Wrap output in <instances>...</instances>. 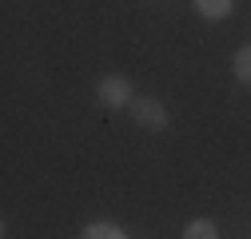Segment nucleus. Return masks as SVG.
Instances as JSON below:
<instances>
[{
    "instance_id": "1",
    "label": "nucleus",
    "mask_w": 251,
    "mask_h": 239,
    "mask_svg": "<svg viewBox=\"0 0 251 239\" xmlns=\"http://www.w3.org/2000/svg\"><path fill=\"white\" fill-rule=\"evenodd\" d=\"M128 112H132V120H136L144 132H164L168 128V108L155 100V96H136L128 104Z\"/></svg>"
},
{
    "instance_id": "2",
    "label": "nucleus",
    "mask_w": 251,
    "mask_h": 239,
    "mask_svg": "<svg viewBox=\"0 0 251 239\" xmlns=\"http://www.w3.org/2000/svg\"><path fill=\"white\" fill-rule=\"evenodd\" d=\"M96 96H100L104 108H128V104L136 100V96H132V80L120 76V72H112V76H104V80L96 84Z\"/></svg>"
},
{
    "instance_id": "3",
    "label": "nucleus",
    "mask_w": 251,
    "mask_h": 239,
    "mask_svg": "<svg viewBox=\"0 0 251 239\" xmlns=\"http://www.w3.org/2000/svg\"><path fill=\"white\" fill-rule=\"evenodd\" d=\"M235 8V0H196V12L203 20H227Z\"/></svg>"
},
{
    "instance_id": "4",
    "label": "nucleus",
    "mask_w": 251,
    "mask_h": 239,
    "mask_svg": "<svg viewBox=\"0 0 251 239\" xmlns=\"http://www.w3.org/2000/svg\"><path fill=\"white\" fill-rule=\"evenodd\" d=\"M179 239H219V227H215L211 219H192V223L183 227Z\"/></svg>"
},
{
    "instance_id": "5",
    "label": "nucleus",
    "mask_w": 251,
    "mask_h": 239,
    "mask_svg": "<svg viewBox=\"0 0 251 239\" xmlns=\"http://www.w3.org/2000/svg\"><path fill=\"white\" fill-rule=\"evenodd\" d=\"M235 80L243 84V88H251V44H243L239 52H235Z\"/></svg>"
},
{
    "instance_id": "6",
    "label": "nucleus",
    "mask_w": 251,
    "mask_h": 239,
    "mask_svg": "<svg viewBox=\"0 0 251 239\" xmlns=\"http://www.w3.org/2000/svg\"><path fill=\"white\" fill-rule=\"evenodd\" d=\"M80 239H128L116 223H92V227H84V235Z\"/></svg>"
}]
</instances>
